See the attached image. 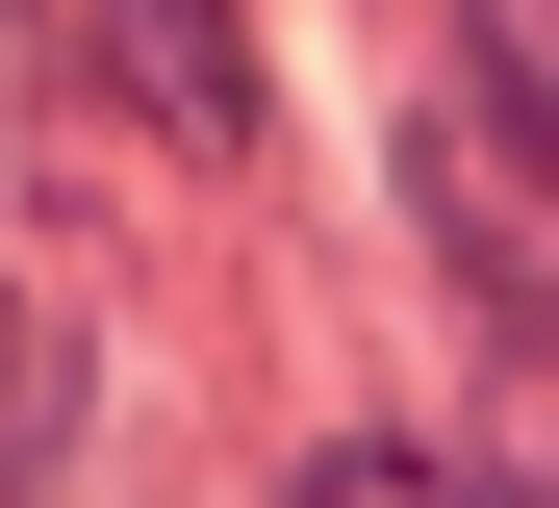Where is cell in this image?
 Here are the masks:
<instances>
[{"label":"cell","instance_id":"cell-3","mask_svg":"<svg viewBox=\"0 0 559 508\" xmlns=\"http://www.w3.org/2000/svg\"><path fill=\"white\" fill-rule=\"evenodd\" d=\"M306 508H484V483H432V458H306Z\"/></svg>","mask_w":559,"mask_h":508},{"label":"cell","instance_id":"cell-4","mask_svg":"<svg viewBox=\"0 0 559 508\" xmlns=\"http://www.w3.org/2000/svg\"><path fill=\"white\" fill-rule=\"evenodd\" d=\"M484 51H509V102H559V0H484Z\"/></svg>","mask_w":559,"mask_h":508},{"label":"cell","instance_id":"cell-2","mask_svg":"<svg viewBox=\"0 0 559 508\" xmlns=\"http://www.w3.org/2000/svg\"><path fill=\"white\" fill-rule=\"evenodd\" d=\"M484 508H559V356L509 381V458H484Z\"/></svg>","mask_w":559,"mask_h":508},{"label":"cell","instance_id":"cell-1","mask_svg":"<svg viewBox=\"0 0 559 508\" xmlns=\"http://www.w3.org/2000/svg\"><path fill=\"white\" fill-rule=\"evenodd\" d=\"M128 51H153V102H178V128H229V51H204V0H128Z\"/></svg>","mask_w":559,"mask_h":508}]
</instances>
